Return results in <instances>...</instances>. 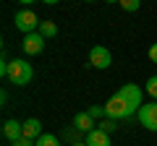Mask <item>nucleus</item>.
Instances as JSON below:
<instances>
[{"instance_id":"f257e3e1","label":"nucleus","mask_w":157,"mask_h":146,"mask_svg":"<svg viewBox=\"0 0 157 146\" xmlns=\"http://www.w3.org/2000/svg\"><path fill=\"white\" fill-rule=\"evenodd\" d=\"M6 78L11 81V84H16V86H26V84H32V78H34V68L29 65L26 60L16 57V60H11V65H8Z\"/></svg>"},{"instance_id":"f03ea898","label":"nucleus","mask_w":157,"mask_h":146,"mask_svg":"<svg viewBox=\"0 0 157 146\" xmlns=\"http://www.w3.org/2000/svg\"><path fill=\"white\" fill-rule=\"evenodd\" d=\"M115 94L121 97V99H123L126 104H128L131 115H134V112H139V110H141V104H144V102H141V86H139V84H123L121 89L115 91Z\"/></svg>"},{"instance_id":"7ed1b4c3","label":"nucleus","mask_w":157,"mask_h":146,"mask_svg":"<svg viewBox=\"0 0 157 146\" xmlns=\"http://www.w3.org/2000/svg\"><path fill=\"white\" fill-rule=\"evenodd\" d=\"M13 24H16V29L18 31H24V37L26 34H34V31H39V18H37V13L34 11H29V8H24V11H16V16H13Z\"/></svg>"},{"instance_id":"20e7f679","label":"nucleus","mask_w":157,"mask_h":146,"mask_svg":"<svg viewBox=\"0 0 157 146\" xmlns=\"http://www.w3.org/2000/svg\"><path fill=\"white\" fill-rule=\"evenodd\" d=\"M105 112H107V118H113V120H126V118H131V110H128V104H126L123 99L118 94H113L110 99H107V104H105Z\"/></svg>"},{"instance_id":"39448f33","label":"nucleus","mask_w":157,"mask_h":146,"mask_svg":"<svg viewBox=\"0 0 157 146\" xmlns=\"http://www.w3.org/2000/svg\"><path fill=\"white\" fill-rule=\"evenodd\" d=\"M110 63H113V55H110V50H107V47L97 45V47H92V50H89V65H92V68L107 71V68H110Z\"/></svg>"},{"instance_id":"423d86ee","label":"nucleus","mask_w":157,"mask_h":146,"mask_svg":"<svg viewBox=\"0 0 157 146\" xmlns=\"http://www.w3.org/2000/svg\"><path fill=\"white\" fill-rule=\"evenodd\" d=\"M139 123L144 125L147 130L157 133V102H147V104H141V110H139Z\"/></svg>"},{"instance_id":"0eeeda50","label":"nucleus","mask_w":157,"mask_h":146,"mask_svg":"<svg viewBox=\"0 0 157 146\" xmlns=\"http://www.w3.org/2000/svg\"><path fill=\"white\" fill-rule=\"evenodd\" d=\"M21 47H24V52H26V55H39V52L45 50V37H42L39 31L26 34V37H24V42H21Z\"/></svg>"},{"instance_id":"6e6552de","label":"nucleus","mask_w":157,"mask_h":146,"mask_svg":"<svg viewBox=\"0 0 157 146\" xmlns=\"http://www.w3.org/2000/svg\"><path fill=\"white\" fill-rule=\"evenodd\" d=\"M3 136H6L11 144H16L18 138H24V123H18V120H6V123H3Z\"/></svg>"},{"instance_id":"1a4fd4ad","label":"nucleus","mask_w":157,"mask_h":146,"mask_svg":"<svg viewBox=\"0 0 157 146\" xmlns=\"http://www.w3.org/2000/svg\"><path fill=\"white\" fill-rule=\"evenodd\" d=\"M94 118H92L89 112H76V118H73V128L81 130V133H92L94 130Z\"/></svg>"},{"instance_id":"9d476101","label":"nucleus","mask_w":157,"mask_h":146,"mask_svg":"<svg viewBox=\"0 0 157 146\" xmlns=\"http://www.w3.org/2000/svg\"><path fill=\"white\" fill-rule=\"evenodd\" d=\"M39 136H42V123H39L37 118H29V120H24V138H29V141H37Z\"/></svg>"},{"instance_id":"9b49d317","label":"nucleus","mask_w":157,"mask_h":146,"mask_svg":"<svg viewBox=\"0 0 157 146\" xmlns=\"http://www.w3.org/2000/svg\"><path fill=\"white\" fill-rule=\"evenodd\" d=\"M86 146H110V136L105 133V130H100V128H94L92 133H86V141H84Z\"/></svg>"},{"instance_id":"f8f14e48","label":"nucleus","mask_w":157,"mask_h":146,"mask_svg":"<svg viewBox=\"0 0 157 146\" xmlns=\"http://www.w3.org/2000/svg\"><path fill=\"white\" fill-rule=\"evenodd\" d=\"M39 34H42L45 39L55 37V34H58V26H55V21H42V24H39Z\"/></svg>"},{"instance_id":"ddd939ff","label":"nucleus","mask_w":157,"mask_h":146,"mask_svg":"<svg viewBox=\"0 0 157 146\" xmlns=\"http://www.w3.org/2000/svg\"><path fill=\"white\" fill-rule=\"evenodd\" d=\"M37 146H60L58 144V136H52V133H42L37 138Z\"/></svg>"},{"instance_id":"4468645a","label":"nucleus","mask_w":157,"mask_h":146,"mask_svg":"<svg viewBox=\"0 0 157 146\" xmlns=\"http://www.w3.org/2000/svg\"><path fill=\"white\" fill-rule=\"evenodd\" d=\"M97 128H100V130H105V133L110 136L113 130L118 128V120H113V118H105V120H100V125H97Z\"/></svg>"},{"instance_id":"2eb2a0df","label":"nucleus","mask_w":157,"mask_h":146,"mask_svg":"<svg viewBox=\"0 0 157 146\" xmlns=\"http://www.w3.org/2000/svg\"><path fill=\"white\" fill-rule=\"evenodd\" d=\"M144 89H147V94H149L152 99L157 102V76H152V78H147V86H144Z\"/></svg>"},{"instance_id":"dca6fc26","label":"nucleus","mask_w":157,"mask_h":146,"mask_svg":"<svg viewBox=\"0 0 157 146\" xmlns=\"http://www.w3.org/2000/svg\"><path fill=\"white\" fill-rule=\"evenodd\" d=\"M86 112H89V115H92V118H94V120H105V118H107V112H105V107H100V104L89 107V110H86Z\"/></svg>"},{"instance_id":"f3484780","label":"nucleus","mask_w":157,"mask_h":146,"mask_svg":"<svg viewBox=\"0 0 157 146\" xmlns=\"http://www.w3.org/2000/svg\"><path fill=\"white\" fill-rule=\"evenodd\" d=\"M139 5H141L139 0H121V8H123V11H136Z\"/></svg>"},{"instance_id":"a211bd4d","label":"nucleus","mask_w":157,"mask_h":146,"mask_svg":"<svg viewBox=\"0 0 157 146\" xmlns=\"http://www.w3.org/2000/svg\"><path fill=\"white\" fill-rule=\"evenodd\" d=\"M11 146H37V141H29V138H18L16 144H11Z\"/></svg>"},{"instance_id":"6ab92c4d","label":"nucleus","mask_w":157,"mask_h":146,"mask_svg":"<svg viewBox=\"0 0 157 146\" xmlns=\"http://www.w3.org/2000/svg\"><path fill=\"white\" fill-rule=\"evenodd\" d=\"M149 60H152V63H157V42L149 47Z\"/></svg>"},{"instance_id":"aec40b11","label":"nucleus","mask_w":157,"mask_h":146,"mask_svg":"<svg viewBox=\"0 0 157 146\" xmlns=\"http://www.w3.org/2000/svg\"><path fill=\"white\" fill-rule=\"evenodd\" d=\"M71 146H86V144H71Z\"/></svg>"}]
</instances>
